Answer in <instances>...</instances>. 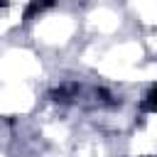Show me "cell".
I'll return each mask as SVG.
<instances>
[{"instance_id": "6da1fadb", "label": "cell", "mask_w": 157, "mask_h": 157, "mask_svg": "<svg viewBox=\"0 0 157 157\" xmlns=\"http://www.w3.org/2000/svg\"><path fill=\"white\" fill-rule=\"evenodd\" d=\"M54 2H56V0H29V2H27V7H25V15H22V17H25V20H32L34 15L44 12V10H47V7H52Z\"/></svg>"}]
</instances>
